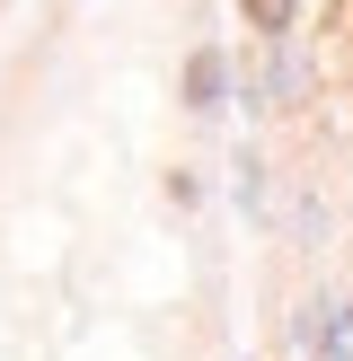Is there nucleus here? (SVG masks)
Here are the masks:
<instances>
[{"instance_id": "obj_3", "label": "nucleus", "mask_w": 353, "mask_h": 361, "mask_svg": "<svg viewBox=\"0 0 353 361\" xmlns=\"http://www.w3.org/2000/svg\"><path fill=\"white\" fill-rule=\"evenodd\" d=\"M239 9L265 27V44H282V35H292V18H300V0H239Z\"/></svg>"}, {"instance_id": "obj_2", "label": "nucleus", "mask_w": 353, "mask_h": 361, "mask_svg": "<svg viewBox=\"0 0 353 361\" xmlns=\"http://www.w3.org/2000/svg\"><path fill=\"white\" fill-rule=\"evenodd\" d=\"M186 97L203 106V115L221 106V53H194V62H186Z\"/></svg>"}, {"instance_id": "obj_1", "label": "nucleus", "mask_w": 353, "mask_h": 361, "mask_svg": "<svg viewBox=\"0 0 353 361\" xmlns=\"http://www.w3.org/2000/svg\"><path fill=\"white\" fill-rule=\"evenodd\" d=\"M274 97H282V106H292V97H309V62H300V44H292V35L274 44Z\"/></svg>"}, {"instance_id": "obj_4", "label": "nucleus", "mask_w": 353, "mask_h": 361, "mask_svg": "<svg viewBox=\"0 0 353 361\" xmlns=\"http://www.w3.org/2000/svg\"><path fill=\"white\" fill-rule=\"evenodd\" d=\"M309 361H345V344H309Z\"/></svg>"}]
</instances>
